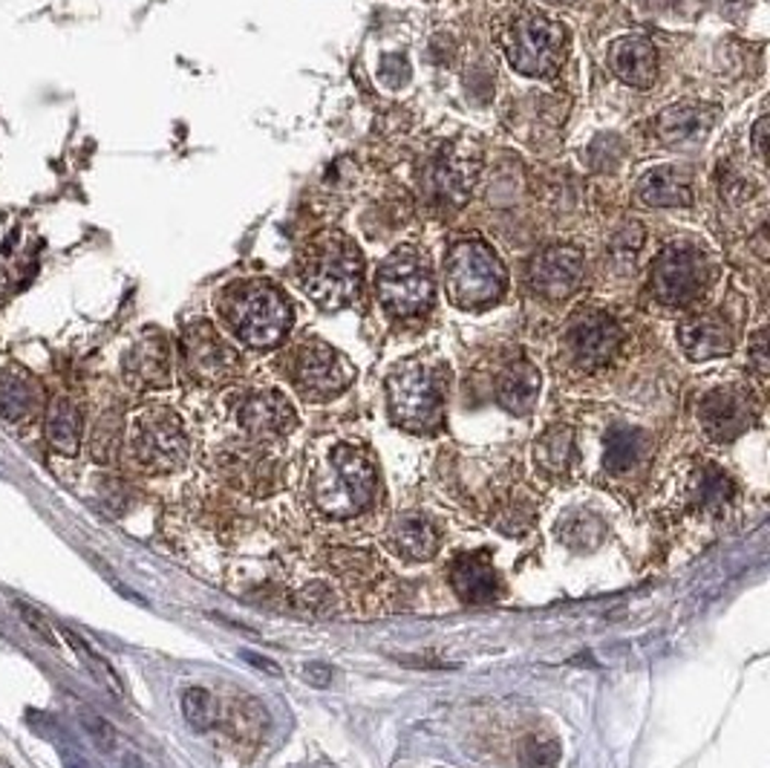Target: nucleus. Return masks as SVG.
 Here are the masks:
<instances>
[{"mask_svg":"<svg viewBox=\"0 0 770 768\" xmlns=\"http://www.w3.org/2000/svg\"><path fill=\"white\" fill-rule=\"evenodd\" d=\"M362 251L344 235H323L312 243L304 263V292L323 309H344L362 295Z\"/></svg>","mask_w":770,"mask_h":768,"instance_id":"f257e3e1","label":"nucleus"},{"mask_svg":"<svg viewBox=\"0 0 770 768\" xmlns=\"http://www.w3.org/2000/svg\"><path fill=\"white\" fill-rule=\"evenodd\" d=\"M223 316L234 335L254 350L277 347L292 327V307L281 292L265 281L228 286L223 295Z\"/></svg>","mask_w":770,"mask_h":768,"instance_id":"f03ea898","label":"nucleus"},{"mask_svg":"<svg viewBox=\"0 0 770 768\" xmlns=\"http://www.w3.org/2000/svg\"><path fill=\"white\" fill-rule=\"evenodd\" d=\"M378 474L369 453L355 445H335L330 465L315 480V503L323 515L353 518L376 503Z\"/></svg>","mask_w":770,"mask_h":768,"instance_id":"7ed1b4c3","label":"nucleus"},{"mask_svg":"<svg viewBox=\"0 0 770 768\" xmlns=\"http://www.w3.org/2000/svg\"><path fill=\"white\" fill-rule=\"evenodd\" d=\"M387 402L395 425L413 434H434L445 420V376L427 362H407L387 379Z\"/></svg>","mask_w":770,"mask_h":768,"instance_id":"20e7f679","label":"nucleus"},{"mask_svg":"<svg viewBox=\"0 0 770 768\" xmlns=\"http://www.w3.org/2000/svg\"><path fill=\"white\" fill-rule=\"evenodd\" d=\"M445 290L462 309H485L506 292V267L482 240H462L445 260Z\"/></svg>","mask_w":770,"mask_h":768,"instance_id":"39448f33","label":"nucleus"},{"mask_svg":"<svg viewBox=\"0 0 770 768\" xmlns=\"http://www.w3.org/2000/svg\"><path fill=\"white\" fill-rule=\"evenodd\" d=\"M502 49L517 73L548 79L566 58V29L537 9H522L502 33Z\"/></svg>","mask_w":770,"mask_h":768,"instance_id":"423d86ee","label":"nucleus"},{"mask_svg":"<svg viewBox=\"0 0 770 768\" xmlns=\"http://www.w3.org/2000/svg\"><path fill=\"white\" fill-rule=\"evenodd\" d=\"M378 298L395 318H416L434 304L430 263L416 249H399L381 263L376 277Z\"/></svg>","mask_w":770,"mask_h":768,"instance_id":"0eeeda50","label":"nucleus"},{"mask_svg":"<svg viewBox=\"0 0 770 768\" xmlns=\"http://www.w3.org/2000/svg\"><path fill=\"white\" fill-rule=\"evenodd\" d=\"M130 451L147 471H177L188 460V437L179 416L165 407H147L130 425Z\"/></svg>","mask_w":770,"mask_h":768,"instance_id":"6e6552de","label":"nucleus"},{"mask_svg":"<svg viewBox=\"0 0 770 768\" xmlns=\"http://www.w3.org/2000/svg\"><path fill=\"white\" fill-rule=\"evenodd\" d=\"M707 277H710V269H707L704 255L696 246L673 243L652 263L650 286L661 304L687 307L704 292Z\"/></svg>","mask_w":770,"mask_h":768,"instance_id":"1a4fd4ad","label":"nucleus"},{"mask_svg":"<svg viewBox=\"0 0 770 768\" xmlns=\"http://www.w3.org/2000/svg\"><path fill=\"white\" fill-rule=\"evenodd\" d=\"M353 379L355 367L350 364V358L323 341H306L292 358V381L312 402H327V399L344 393L353 385Z\"/></svg>","mask_w":770,"mask_h":768,"instance_id":"9d476101","label":"nucleus"},{"mask_svg":"<svg viewBox=\"0 0 770 768\" xmlns=\"http://www.w3.org/2000/svg\"><path fill=\"white\" fill-rule=\"evenodd\" d=\"M182 356L185 367L193 379L205 385H220L228 381L240 370V356L228 341L214 330V323L193 321L182 332Z\"/></svg>","mask_w":770,"mask_h":768,"instance_id":"9b49d317","label":"nucleus"},{"mask_svg":"<svg viewBox=\"0 0 770 768\" xmlns=\"http://www.w3.org/2000/svg\"><path fill=\"white\" fill-rule=\"evenodd\" d=\"M620 341H624V332L618 321L606 312H583L571 321L569 335H566L571 358L583 370H597L603 364H609L620 350Z\"/></svg>","mask_w":770,"mask_h":768,"instance_id":"f8f14e48","label":"nucleus"},{"mask_svg":"<svg viewBox=\"0 0 770 768\" xmlns=\"http://www.w3.org/2000/svg\"><path fill=\"white\" fill-rule=\"evenodd\" d=\"M531 290L548 300L569 298L583 281V258L571 246H554L540 251L529 269Z\"/></svg>","mask_w":770,"mask_h":768,"instance_id":"ddd939ff","label":"nucleus"},{"mask_svg":"<svg viewBox=\"0 0 770 768\" xmlns=\"http://www.w3.org/2000/svg\"><path fill=\"white\" fill-rule=\"evenodd\" d=\"M698 420L704 430L719 442H731L738 434H745L754 422V407L745 393L738 390H713L698 404Z\"/></svg>","mask_w":770,"mask_h":768,"instance_id":"4468645a","label":"nucleus"},{"mask_svg":"<svg viewBox=\"0 0 770 768\" xmlns=\"http://www.w3.org/2000/svg\"><path fill=\"white\" fill-rule=\"evenodd\" d=\"M240 425L254 437H283L295 428V407L286 402L283 393L277 390H260V393H251V397L242 399L240 411Z\"/></svg>","mask_w":770,"mask_h":768,"instance_id":"2eb2a0df","label":"nucleus"},{"mask_svg":"<svg viewBox=\"0 0 770 768\" xmlns=\"http://www.w3.org/2000/svg\"><path fill=\"white\" fill-rule=\"evenodd\" d=\"M609 70L629 87L647 90L659 75V52L647 35H626L609 47Z\"/></svg>","mask_w":770,"mask_h":768,"instance_id":"dca6fc26","label":"nucleus"},{"mask_svg":"<svg viewBox=\"0 0 770 768\" xmlns=\"http://www.w3.org/2000/svg\"><path fill=\"white\" fill-rule=\"evenodd\" d=\"M125 379L137 390L165 388L170 381L168 341L159 332H147L125 356Z\"/></svg>","mask_w":770,"mask_h":768,"instance_id":"f3484780","label":"nucleus"},{"mask_svg":"<svg viewBox=\"0 0 770 768\" xmlns=\"http://www.w3.org/2000/svg\"><path fill=\"white\" fill-rule=\"evenodd\" d=\"M425 186L439 205L459 209L474 191V162H467V156H439L427 170Z\"/></svg>","mask_w":770,"mask_h":768,"instance_id":"a211bd4d","label":"nucleus"},{"mask_svg":"<svg viewBox=\"0 0 770 768\" xmlns=\"http://www.w3.org/2000/svg\"><path fill=\"white\" fill-rule=\"evenodd\" d=\"M450 583L465 604H490L499 595V578L485 552L457 558L450 566Z\"/></svg>","mask_w":770,"mask_h":768,"instance_id":"6ab92c4d","label":"nucleus"},{"mask_svg":"<svg viewBox=\"0 0 770 768\" xmlns=\"http://www.w3.org/2000/svg\"><path fill=\"white\" fill-rule=\"evenodd\" d=\"M678 344L692 362H710V358L731 356L733 335L719 318L692 316L678 327Z\"/></svg>","mask_w":770,"mask_h":768,"instance_id":"aec40b11","label":"nucleus"},{"mask_svg":"<svg viewBox=\"0 0 770 768\" xmlns=\"http://www.w3.org/2000/svg\"><path fill=\"white\" fill-rule=\"evenodd\" d=\"M715 107L698 105V102H682V105L666 107L664 114L655 119V130L666 145H687L704 139V133L713 128Z\"/></svg>","mask_w":770,"mask_h":768,"instance_id":"412c9836","label":"nucleus"},{"mask_svg":"<svg viewBox=\"0 0 770 768\" xmlns=\"http://www.w3.org/2000/svg\"><path fill=\"white\" fill-rule=\"evenodd\" d=\"M44 404V393L35 376L21 367L0 373V416L7 422H29Z\"/></svg>","mask_w":770,"mask_h":768,"instance_id":"4be33fe9","label":"nucleus"},{"mask_svg":"<svg viewBox=\"0 0 770 768\" xmlns=\"http://www.w3.org/2000/svg\"><path fill=\"white\" fill-rule=\"evenodd\" d=\"M638 200L650 209H687L692 205V179L682 168H655L641 179Z\"/></svg>","mask_w":770,"mask_h":768,"instance_id":"5701e85b","label":"nucleus"},{"mask_svg":"<svg viewBox=\"0 0 770 768\" xmlns=\"http://www.w3.org/2000/svg\"><path fill=\"white\" fill-rule=\"evenodd\" d=\"M540 388H543V379H540L537 367L531 362H513L499 376L497 399L508 413L525 416V413L534 411V404L540 399Z\"/></svg>","mask_w":770,"mask_h":768,"instance_id":"b1692460","label":"nucleus"},{"mask_svg":"<svg viewBox=\"0 0 770 768\" xmlns=\"http://www.w3.org/2000/svg\"><path fill=\"white\" fill-rule=\"evenodd\" d=\"M44 434L47 442L52 445V451L73 457L81 445V434H84V416L81 407L70 397H56L47 407V420H44Z\"/></svg>","mask_w":770,"mask_h":768,"instance_id":"393cba45","label":"nucleus"},{"mask_svg":"<svg viewBox=\"0 0 770 768\" xmlns=\"http://www.w3.org/2000/svg\"><path fill=\"white\" fill-rule=\"evenodd\" d=\"M393 546L404 558L427 560L439 552V532H436L430 520L407 515V518H402L395 523Z\"/></svg>","mask_w":770,"mask_h":768,"instance_id":"a878e982","label":"nucleus"},{"mask_svg":"<svg viewBox=\"0 0 770 768\" xmlns=\"http://www.w3.org/2000/svg\"><path fill=\"white\" fill-rule=\"evenodd\" d=\"M574 430L569 425H554L537 442V462L548 474H566L574 465Z\"/></svg>","mask_w":770,"mask_h":768,"instance_id":"bb28decb","label":"nucleus"},{"mask_svg":"<svg viewBox=\"0 0 770 768\" xmlns=\"http://www.w3.org/2000/svg\"><path fill=\"white\" fill-rule=\"evenodd\" d=\"M643 445H647V437H643L638 428H626V425H618L606 434V453H603V465L609 471H629L635 462L641 460Z\"/></svg>","mask_w":770,"mask_h":768,"instance_id":"cd10ccee","label":"nucleus"},{"mask_svg":"<svg viewBox=\"0 0 770 768\" xmlns=\"http://www.w3.org/2000/svg\"><path fill=\"white\" fill-rule=\"evenodd\" d=\"M692 503H696L698 509H722L724 503L731 500L733 492H736V485H733V480L724 474V471H719L715 465H707V469H701L696 474V480H692Z\"/></svg>","mask_w":770,"mask_h":768,"instance_id":"c85d7f7f","label":"nucleus"},{"mask_svg":"<svg viewBox=\"0 0 770 768\" xmlns=\"http://www.w3.org/2000/svg\"><path fill=\"white\" fill-rule=\"evenodd\" d=\"M182 713L188 725L197 731H209L217 722V702L205 687H188L182 694Z\"/></svg>","mask_w":770,"mask_h":768,"instance_id":"c756f323","label":"nucleus"},{"mask_svg":"<svg viewBox=\"0 0 770 768\" xmlns=\"http://www.w3.org/2000/svg\"><path fill=\"white\" fill-rule=\"evenodd\" d=\"M64 639H67V645L73 647L75 655H79L81 662L87 664V671L93 673V676H96V680L102 682V685L110 687L112 694H119V696L125 694V687H121V682H119V676H116V671H112L110 664H107L105 659H102V655L96 653V650H90V645H84V641H81L79 636H75V633H70V630H64Z\"/></svg>","mask_w":770,"mask_h":768,"instance_id":"7c9ffc66","label":"nucleus"},{"mask_svg":"<svg viewBox=\"0 0 770 768\" xmlns=\"http://www.w3.org/2000/svg\"><path fill=\"white\" fill-rule=\"evenodd\" d=\"M560 760V745L557 740H540V736H531L525 743V763L531 768H552Z\"/></svg>","mask_w":770,"mask_h":768,"instance_id":"2f4dec72","label":"nucleus"},{"mask_svg":"<svg viewBox=\"0 0 770 768\" xmlns=\"http://www.w3.org/2000/svg\"><path fill=\"white\" fill-rule=\"evenodd\" d=\"M81 722H84L87 734L93 736V743H96L102 752H112V745H116V731L110 728V722L102 720V717L93 711L81 713Z\"/></svg>","mask_w":770,"mask_h":768,"instance_id":"473e14b6","label":"nucleus"},{"mask_svg":"<svg viewBox=\"0 0 770 768\" xmlns=\"http://www.w3.org/2000/svg\"><path fill=\"white\" fill-rule=\"evenodd\" d=\"M15 610H17V615H21V618H24V622H26V627H29V630L35 633V636H40V639L49 641V645L56 641V633H52V627H49V622H47V618H44V615L38 613V610H35V606L24 604V601H17Z\"/></svg>","mask_w":770,"mask_h":768,"instance_id":"72a5a7b5","label":"nucleus"},{"mask_svg":"<svg viewBox=\"0 0 770 768\" xmlns=\"http://www.w3.org/2000/svg\"><path fill=\"white\" fill-rule=\"evenodd\" d=\"M750 362H754L756 373L765 379L768 376V341H765V330L756 335L754 350H750Z\"/></svg>","mask_w":770,"mask_h":768,"instance_id":"f704fd0d","label":"nucleus"},{"mask_svg":"<svg viewBox=\"0 0 770 768\" xmlns=\"http://www.w3.org/2000/svg\"><path fill=\"white\" fill-rule=\"evenodd\" d=\"M306 682H312V685L318 687H327L332 682V671L327 667V664H306Z\"/></svg>","mask_w":770,"mask_h":768,"instance_id":"c9c22d12","label":"nucleus"},{"mask_svg":"<svg viewBox=\"0 0 770 768\" xmlns=\"http://www.w3.org/2000/svg\"><path fill=\"white\" fill-rule=\"evenodd\" d=\"M242 659L254 664L257 671H265V673H272V676H281V664L272 662V659H265V655H257V653H251V650H242Z\"/></svg>","mask_w":770,"mask_h":768,"instance_id":"e433bc0d","label":"nucleus"},{"mask_svg":"<svg viewBox=\"0 0 770 768\" xmlns=\"http://www.w3.org/2000/svg\"><path fill=\"white\" fill-rule=\"evenodd\" d=\"M765 142H768V116H762V119L756 121L754 128V145H756V156L765 162V156H768V147H765Z\"/></svg>","mask_w":770,"mask_h":768,"instance_id":"4c0bfd02","label":"nucleus"},{"mask_svg":"<svg viewBox=\"0 0 770 768\" xmlns=\"http://www.w3.org/2000/svg\"><path fill=\"white\" fill-rule=\"evenodd\" d=\"M67 768H90V766L84 760H79V757H70V760H67Z\"/></svg>","mask_w":770,"mask_h":768,"instance_id":"58836bf2","label":"nucleus"},{"mask_svg":"<svg viewBox=\"0 0 770 768\" xmlns=\"http://www.w3.org/2000/svg\"><path fill=\"white\" fill-rule=\"evenodd\" d=\"M650 3H659V7H670V3H678V0H650Z\"/></svg>","mask_w":770,"mask_h":768,"instance_id":"ea45409f","label":"nucleus"},{"mask_svg":"<svg viewBox=\"0 0 770 768\" xmlns=\"http://www.w3.org/2000/svg\"><path fill=\"white\" fill-rule=\"evenodd\" d=\"M548 3H574V0H548Z\"/></svg>","mask_w":770,"mask_h":768,"instance_id":"a19ab883","label":"nucleus"}]
</instances>
